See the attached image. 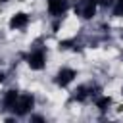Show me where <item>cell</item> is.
Wrapping results in <instances>:
<instances>
[{
  "label": "cell",
  "instance_id": "cell-12",
  "mask_svg": "<svg viewBox=\"0 0 123 123\" xmlns=\"http://www.w3.org/2000/svg\"><path fill=\"white\" fill-rule=\"evenodd\" d=\"M0 2H4V0H0Z\"/></svg>",
  "mask_w": 123,
  "mask_h": 123
},
{
  "label": "cell",
  "instance_id": "cell-6",
  "mask_svg": "<svg viewBox=\"0 0 123 123\" xmlns=\"http://www.w3.org/2000/svg\"><path fill=\"white\" fill-rule=\"evenodd\" d=\"M27 23H29V17H27V13H23V12L12 15V19H10V27H12V29H23V27H27Z\"/></svg>",
  "mask_w": 123,
  "mask_h": 123
},
{
  "label": "cell",
  "instance_id": "cell-7",
  "mask_svg": "<svg viewBox=\"0 0 123 123\" xmlns=\"http://www.w3.org/2000/svg\"><path fill=\"white\" fill-rule=\"evenodd\" d=\"M17 96H19V94H17L15 90H8V92H6V96H4V106L12 110V108H13V104H15V100H17Z\"/></svg>",
  "mask_w": 123,
  "mask_h": 123
},
{
  "label": "cell",
  "instance_id": "cell-11",
  "mask_svg": "<svg viewBox=\"0 0 123 123\" xmlns=\"http://www.w3.org/2000/svg\"><path fill=\"white\" fill-rule=\"evenodd\" d=\"M115 0H96V4H100V6H111Z\"/></svg>",
  "mask_w": 123,
  "mask_h": 123
},
{
  "label": "cell",
  "instance_id": "cell-9",
  "mask_svg": "<svg viewBox=\"0 0 123 123\" xmlns=\"http://www.w3.org/2000/svg\"><path fill=\"white\" fill-rule=\"evenodd\" d=\"M86 96H88V92H86V86H79V88L73 92V98H75V100H85Z\"/></svg>",
  "mask_w": 123,
  "mask_h": 123
},
{
  "label": "cell",
  "instance_id": "cell-2",
  "mask_svg": "<svg viewBox=\"0 0 123 123\" xmlns=\"http://www.w3.org/2000/svg\"><path fill=\"white\" fill-rule=\"evenodd\" d=\"M75 12L85 17V19H90L96 12V0H81L77 6H75Z\"/></svg>",
  "mask_w": 123,
  "mask_h": 123
},
{
  "label": "cell",
  "instance_id": "cell-8",
  "mask_svg": "<svg viewBox=\"0 0 123 123\" xmlns=\"http://www.w3.org/2000/svg\"><path fill=\"white\" fill-rule=\"evenodd\" d=\"M111 104V98L110 96H100V98H96V106L104 111V110H108V106Z\"/></svg>",
  "mask_w": 123,
  "mask_h": 123
},
{
  "label": "cell",
  "instance_id": "cell-1",
  "mask_svg": "<svg viewBox=\"0 0 123 123\" xmlns=\"http://www.w3.org/2000/svg\"><path fill=\"white\" fill-rule=\"evenodd\" d=\"M33 104H35V100H33V96H31V94H19L12 110H13L17 115H25V113L33 108Z\"/></svg>",
  "mask_w": 123,
  "mask_h": 123
},
{
  "label": "cell",
  "instance_id": "cell-10",
  "mask_svg": "<svg viewBox=\"0 0 123 123\" xmlns=\"http://www.w3.org/2000/svg\"><path fill=\"white\" fill-rule=\"evenodd\" d=\"M113 15H115V17H123V0H115V6H113Z\"/></svg>",
  "mask_w": 123,
  "mask_h": 123
},
{
  "label": "cell",
  "instance_id": "cell-3",
  "mask_svg": "<svg viewBox=\"0 0 123 123\" xmlns=\"http://www.w3.org/2000/svg\"><path fill=\"white\" fill-rule=\"evenodd\" d=\"M44 62H46V56L42 50H35L27 56V63L31 69H42L44 67Z\"/></svg>",
  "mask_w": 123,
  "mask_h": 123
},
{
  "label": "cell",
  "instance_id": "cell-5",
  "mask_svg": "<svg viewBox=\"0 0 123 123\" xmlns=\"http://www.w3.org/2000/svg\"><path fill=\"white\" fill-rule=\"evenodd\" d=\"M73 79H75V71L73 69H60L58 75H56V83L60 86H67Z\"/></svg>",
  "mask_w": 123,
  "mask_h": 123
},
{
  "label": "cell",
  "instance_id": "cell-4",
  "mask_svg": "<svg viewBox=\"0 0 123 123\" xmlns=\"http://www.w3.org/2000/svg\"><path fill=\"white\" fill-rule=\"evenodd\" d=\"M67 10V0H48V12L56 17L63 15Z\"/></svg>",
  "mask_w": 123,
  "mask_h": 123
}]
</instances>
